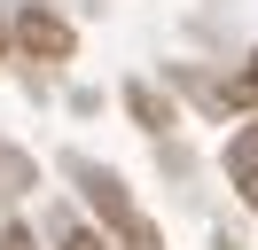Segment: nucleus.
<instances>
[{"mask_svg": "<svg viewBox=\"0 0 258 250\" xmlns=\"http://www.w3.org/2000/svg\"><path fill=\"white\" fill-rule=\"evenodd\" d=\"M24 47H32V55H63V47H71V31L55 24V16H24Z\"/></svg>", "mask_w": 258, "mask_h": 250, "instance_id": "nucleus-1", "label": "nucleus"}, {"mask_svg": "<svg viewBox=\"0 0 258 250\" xmlns=\"http://www.w3.org/2000/svg\"><path fill=\"white\" fill-rule=\"evenodd\" d=\"M235 180H242V196L258 203V133H242V141H235Z\"/></svg>", "mask_w": 258, "mask_h": 250, "instance_id": "nucleus-2", "label": "nucleus"}, {"mask_svg": "<svg viewBox=\"0 0 258 250\" xmlns=\"http://www.w3.org/2000/svg\"><path fill=\"white\" fill-rule=\"evenodd\" d=\"M63 250H110V242H102V234H86V227H79V234H71Z\"/></svg>", "mask_w": 258, "mask_h": 250, "instance_id": "nucleus-3", "label": "nucleus"}, {"mask_svg": "<svg viewBox=\"0 0 258 250\" xmlns=\"http://www.w3.org/2000/svg\"><path fill=\"white\" fill-rule=\"evenodd\" d=\"M242 94H258V62H250V71H242Z\"/></svg>", "mask_w": 258, "mask_h": 250, "instance_id": "nucleus-4", "label": "nucleus"}]
</instances>
